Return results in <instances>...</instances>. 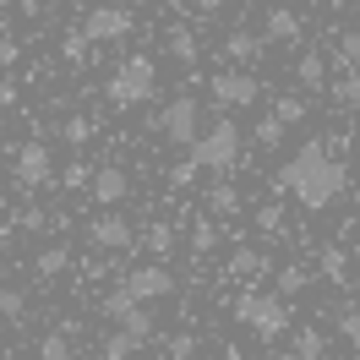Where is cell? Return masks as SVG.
I'll return each mask as SVG.
<instances>
[{
	"mask_svg": "<svg viewBox=\"0 0 360 360\" xmlns=\"http://www.w3.org/2000/svg\"><path fill=\"white\" fill-rule=\"evenodd\" d=\"M278 186L290 191L300 207H311V213H322V207H333L338 197H344V186H349V169L338 164L322 142H306V148H295L290 158H284V169H278Z\"/></svg>",
	"mask_w": 360,
	"mask_h": 360,
	"instance_id": "cell-1",
	"label": "cell"
},
{
	"mask_svg": "<svg viewBox=\"0 0 360 360\" xmlns=\"http://www.w3.org/2000/svg\"><path fill=\"white\" fill-rule=\"evenodd\" d=\"M235 322L251 328L262 344H278V338L295 328V311H290V300L278 290H240L235 295Z\"/></svg>",
	"mask_w": 360,
	"mask_h": 360,
	"instance_id": "cell-2",
	"label": "cell"
},
{
	"mask_svg": "<svg viewBox=\"0 0 360 360\" xmlns=\"http://www.w3.org/2000/svg\"><path fill=\"white\" fill-rule=\"evenodd\" d=\"M153 93H158L153 55H126V60L110 71V82H104V98H110L115 110H136V104H148Z\"/></svg>",
	"mask_w": 360,
	"mask_h": 360,
	"instance_id": "cell-3",
	"label": "cell"
},
{
	"mask_svg": "<svg viewBox=\"0 0 360 360\" xmlns=\"http://www.w3.org/2000/svg\"><path fill=\"white\" fill-rule=\"evenodd\" d=\"M240 148H246L240 126H235L229 115H219V120L202 131V142L191 148V158H197V169H207V175H229V169L240 164Z\"/></svg>",
	"mask_w": 360,
	"mask_h": 360,
	"instance_id": "cell-4",
	"label": "cell"
},
{
	"mask_svg": "<svg viewBox=\"0 0 360 360\" xmlns=\"http://www.w3.org/2000/svg\"><path fill=\"white\" fill-rule=\"evenodd\" d=\"M153 126L164 142H175V148H197L202 142V98H191V93H180V98H169L164 110H153Z\"/></svg>",
	"mask_w": 360,
	"mask_h": 360,
	"instance_id": "cell-5",
	"label": "cell"
},
{
	"mask_svg": "<svg viewBox=\"0 0 360 360\" xmlns=\"http://www.w3.org/2000/svg\"><path fill=\"white\" fill-rule=\"evenodd\" d=\"M257 98H262V77L246 71V66H224V71L207 77V104H213V110L235 115V110H251Z\"/></svg>",
	"mask_w": 360,
	"mask_h": 360,
	"instance_id": "cell-6",
	"label": "cell"
},
{
	"mask_svg": "<svg viewBox=\"0 0 360 360\" xmlns=\"http://www.w3.org/2000/svg\"><path fill=\"white\" fill-rule=\"evenodd\" d=\"M11 180L22 186V191H39L55 180V153H49L44 142H22V148H11Z\"/></svg>",
	"mask_w": 360,
	"mask_h": 360,
	"instance_id": "cell-7",
	"label": "cell"
},
{
	"mask_svg": "<svg viewBox=\"0 0 360 360\" xmlns=\"http://www.w3.org/2000/svg\"><path fill=\"white\" fill-rule=\"evenodd\" d=\"M88 246L93 251H126V246H136V229H131V219H120V213H93L88 219Z\"/></svg>",
	"mask_w": 360,
	"mask_h": 360,
	"instance_id": "cell-8",
	"label": "cell"
},
{
	"mask_svg": "<svg viewBox=\"0 0 360 360\" xmlns=\"http://www.w3.org/2000/svg\"><path fill=\"white\" fill-rule=\"evenodd\" d=\"M131 11L126 6H93L88 17H82V33H88L93 44H120L126 33H131Z\"/></svg>",
	"mask_w": 360,
	"mask_h": 360,
	"instance_id": "cell-9",
	"label": "cell"
},
{
	"mask_svg": "<svg viewBox=\"0 0 360 360\" xmlns=\"http://www.w3.org/2000/svg\"><path fill=\"white\" fill-rule=\"evenodd\" d=\"M120 284H126L142 306H153V300H164V295H175V273L164 268V262H142V268H131Z\"/></svg>",
	"mask_w": 360,
	"mask_h": 360,
	"instance_id": "cell-10",
	"label": "cell"
},
{
	"mask_svg": "<svg viewBox=\"0 0 360 360\" xmlns=\"http://www.w3.org/2000/svg\"><path fill=\"white\" fill-rule=\"evenodd\" d=\"M88 197L98 207H120L126 197H131V175L120 169V164H98V175H93V186H88Z\"/></svg>",
	"mask_w": 360,
	"mask_h": 360,
	"instance_id": "cell-11",
	"label": "cell"
},
{
	"mask_svg": "<svg viewBox=\"0 0 360 360\" xmlns=\"http://www.w3.org/2000/svg\"><path fill=\"white\" fill-rule=\"evenodd\" d=\"M262 33H251V27H229V39H224V60L229 66H257V55H262Z\"/></svg>",
	"mask_w": 360,
	"mask_h": 360,
	"instance_id": "cell-12",
	"label": "cell"
},
{
	"mask_svg": "<svg viewBox=\"0 0 360 360\" xmlns=\"http://www.w3.org/2000/svg\"><path fill=\"white\" fill-rule=\"evenodd\" d=\"M262 39L268 44H300V17H295L290 6H273L268 17H262Z\"/></svg>",
	"mask_w": 360,
	"mask_h": 360,
	"instance_id": "cell-13",
	"label": "cell"
},
{
	"mask_svg": "<svg viewBox=\"0 0 360 360\" xmlns=\"http://www.w3.org/2000/svg\"><path fill=\"white\" fill-rule=\"evenodd\" d=\"M202 197H207V219H235V213H240V191H235L229 175H219Z\"/></svg>",
	"mask_w": 360,
	"mask_h": 360,
	"instance_id": "cell-14",
	"label": "cell"
},
{
	"mask_svg": "<svg viewBox=\"0 0 360 360\" xmlns=\"http://www.w3.org/2000/svg\"><path fill=\"white\" fill-rule=\"evenodd\" d=\"M316 268H322V278H328V284H349V251H344V246H322Z\"/></svg>",
	"mask_w": 360,
	"mask_h": 360,
	"instance_id": "cell-15",
	"label": "cell"
},
{
	"mask_svg": "<svg viewBox=\"0 0 360 360\" xmlns=\"http://www.w3.org/2000/svg\"><path fill=\"white\" fill-rule=\"evenodd\" d=\"M136 240H142V251H148L153 262H164V257L175 251V229H169V224H148L142 235H136Z\"/></svg>",
	"mask_w": 360,
	"mask_h": 360,
	"instance_id": "cell-16",
	"label": "cell"
},
{
	"mask_svg": "<svg viewBox=\"0 0 360 360\" xmlns=\"http://www.w3.org/2000/svg\"><path fill=\"white\" fill-rule=\"evenodd\" d=\"M229 273H235V278H257V273H268V257L257 246H235L229 251Z\"/></svg>",
	"mask_w": 360,
	"mask_h": 360,
	"instance_id": "cell-17",
	"label": "cell"
},
{
	"mask_svg": "<svg viewBox=\"0 0 360 360\" xmlns=\"http://www.w3.org/2000/svg\"><path fill=\"white\" fill-rule=\"evenodd\" d=\"M295 82H300V88H322V82H328V60H322L316 49H306V55L295 60Z\"/></svg>",
	"mask_w": 360,
	"mask_h": 360,
	"instance_id": "cell-18",
	"label": "cell"
},
{
	"mask_svg": "<svg viewBox=\"0 0 360 360\" xmlns=\"http://www.w3.org/2000/svg\"><path fill=\"white\" fill-rule=\"evenodd\" d=\"M136 306H142V300H136V295L126 290V284H120V290H110V295H104V300H98V311L110 316V322H126V316H131Z\"/></svg>",
	"mask_w": 360,
	"mask_h": 360,
	"instance_id": "cell-19",
	"label": "cell"
},
{
	"mask_svg": "<svg viewBox=\"0 0 360 360\" xmlns=\"http://www.w3.org/2000/svg\"><path fill=\"white\" fill-rule=\"evenodd\" d=\"M169 55H175L180 66H197V55H202V49H197V33H191V27H169Z\"/></svg>",
	"mask_w": 360,
	"mask_h": 360,
	"instance_id": "cell-20",
	"label": "cell"
},
{
	"mask_svg": "<svg viewBox=\"0 0 360 360\" xmlns=\"http://www.w3.org/2000/svg\"><path fill=\"white\" fill-rule=\"evenodd\" d=\"M273 115H278L284 126H300L311 110H306V98H300V93H278V98H273Z\"/></svg>",
	"mask_w": 360,
	"mask_h": 360,
	"instance_id": "cell-21",
	"label": "cell"
},
{
	"mask_svg": "<svg viewBox=\"0 0 360 360\" xmlns=\"http://www.w3.org/2000/svg\"><path fill=\"white\" fill-rule=\"evenodd\" d=\"M328 355V338L316 333V328H300L295 333V360H322Z\"/></svg>",
	"mask_w": 360,
	"mask_h": 360,
	"instance_id": "cell-22",
	"label": "cell"
},
{
	"mask_svg": "<svg viewBox=\"0 0 360 360\" xmlns=\"http://www.w3.org/2000/svg\"><path fill=\"white\" fill-rule=\"evenodd\" d=\"M66 262H71L66 246H44V251H39V262H33V273H39V278H55V273H66Z\"/></svg>",
	"mask_w": 360,
	"mask_h": 360,
	"instance_id": "cell-23",
	"label": "cell"
},
{
	"mask_svg": "<svg viewBox=\"0 0 360 360\" xmlns=\"http://www.w3.org/2000/svg\"><path fill=\"white\" fill-rule=\"evenodd\" d=\"M306 284H311V273L300 268V262H290V268H278V284H273V290H278L284 300H290V295H300Z\"/></svg>",
	"mask_w": 360,
	"mask_h": 360,
	"instance_id": "cell-24",
	"label": "cell"
},
{
	"mask_svg": "<svg viewBox=\"0 0 360 360\" xmlns=\"http://www.w3.org/2000/svg\"><path fill=\"white\" fill-rule=\"evenodd\" d=\"M88 49H93V39H88V33H82V27L60 39V55H66V66H82V60H88Z\"/></svg>",
	"mask_w": 360,
	"mask_h": 360,
	"instance_id": "cell-25",
	"label": "cell"
},
{
	"mask_svg": "<svg viewBox=\"0 0 360 360\" xmlns=\"http://www.w3.org/2000/svg\"><path fill=\"white\" fill-rule=\"evenodd\" d=\"M213 246H219V224H213V219H197V224H191V251L207 257Z\"/></svg>",
	"mask_w": 360,
	"mask_h": 360,
	"instance_id": "cell-26",
	"label": "cell"
},
{
	"mask_svg": "<svg viewBox=\"0 0 360 360\" xmlns=\"http://www.w3.org/2000/svg\"><path fill=\"white\" fill-rule=\"evenodd\" d=\"M136 349H142V344H136V338L126 333V328H120V333H110V338H104V360H131Z\"/></svg>",
	"mask_w": 360,
	"mask_h": 360,
	"instance_id": "cell-27",
	"label": "cell"
},
{
	"mask_svg": "<svg viewBox=\"0 0 360 360\" xmlns=\"http://www.w3.org/2000/svg\"><path fill=\"white\" fill-rule=\"evenodd\" d=\"M0 311H6V322H22L27 316V295L17 290V284H6V290H0Z\"/></svg>",
	"mask_w": 360,
	"mask_h": 360,
	"instance_id": "cell-28",
	"label": "cell"
},
{
	"mask_svg": "<svg viewBox=\"0 0 360 360\" xmlns=\"http://www.w3.org/2000/svg\"><path fill=\"white\" fill-rule=\"evenodd\" d=\"M284 131H290V126H284V120H278L273 110L257 120V142H262V148H278V142H284Z\"/></svg>",
	"mask_w": 360,
	"mask_h": 360,
	"instance_id": "cell-29",
	"label": "cell"
},
{
	"mask_svg": "<svg viewBox=\"0 0 360 360\" xmlns=\"http://www.w3.org/2000/svg\"><path fill=\"white\" fill-rule=\"evenodd\" d=\"M60 136H66L71 148H82V142L93 136V120L88 115H66V120H60Z\"/></svg>",
	"mask_w": 360,
	"mask_h": 360,
	"instance_id": "cell-30",
	"label": "cell"
},
{
	"mask_svg": "<svg viewBox=\"0 0 360 360\" xmlns=\"http://www.w3.org/2000/svg\"><path fill=\"white\" fill-rule=\"evenodd\" d=\"M39 360H71V333H49V338H39Z\"/></svg>",
	"mask_w": 360,
	"mask_h": 360,
	"instance_id": "cell-31",
	"label": "cell"
},
{
	"mask_svg": "<svg viewBox=\"0 0 360 360\" xmlns=\"http://www.w3.org/2000/svg\"><path fill=\"white\" fill-rule=\"evenodd\" d=\"M120 328H126V333H131L136 344H148V338H153V316H148V306H136V311L126 316V322H120Z\"/></svg>",
	"mask_w": 360,
	"mask_h": 360,
	"instance_id": "cell-32",
	"label": "cell"
},
{
	"mask_svg": "<svg viewBox=\"0 0 360 360\" xmlns=\"http://www.w3.org/2000/svg\"><path fill=\"white\" fill-rule=\"evenodd\" d=\"M93 175H98V169H93L88 158H71V164H66V175H60V180H66L71 191H82V186H93Z\"/></svg>",
	"mask_w": 360,
	"mask_h": 360,
	"instance_id": "cell-33",
	"label": "cell"
},
{
	"mask_svg": "<svg viewBox=\"0 0 360 360\" xmlns=\"http://www.w3.org/2000/svg\"><path fill=\"white\" fill-rule=\"evenodd\" d=\"M257 229H262V235H284V207L262 202V207H257Z\"/></svg>",
	"mask_w": 360,
	"mask_h": 360,
	"instance_id": "cell-34",
	"label": "cell"
},
{
	"mask_svg": "<svg viewBox=\"0 0 360 360\" xmlns=\"http://www.w3.org/2000/svg\"><path fill=\"white\" fill-rule=\"evenodd\" d=\"M338 66H344V71H360V33H355V27L338 39Z\"/></svg>",
	"mask_w": 360,
	"mask_h": 360,
	"instance_id": "cell-35",
	"label": "cell"
},
{
	"mask_svg": "<svg viewBox=\"0 0 360 360\" xmlns=\"http://www.w3.org/2000/svg\"><path fill=\"white\" fill-rule=\"evenodd\" d=\"M333 98H338V104H349V110H360V71H344V77H338Z\"/></svg>",
	"mask_w": 360,
	"mask_h": 360,
	"instance_id": "cell-36",
	"label": "cell"
},
{
	"mask_svg": "<svg viewBox=\"0 0 360 360\" xmlns=\"http://www.w3.org/2000/svg\"><path fill=\"white\" fill-rule=\"evenodd\" d=\"M338 333H344V338L360 349V311H344V316H338Z\"/></svg>",
	"mask_w": 360,
	"mask_h": 360,
	"instance_id": "cell-37",
	"label": "cell"
},
{
	"mask_svg": "<svg viewBox=\"0 0 360 360\" xmlns=\"http://www.w3.org/2000/svg\"><path fill=\"white\" fill-rule=\"evenodd\" d=\"M191 180H197V158H186V164L169 169V186H191Z\"/></svg>",
	"mask_w": 360,
	"mask_h": 360,
	"instance_id": "cell-38",
	"label": "cell"
},
{
	"mask_svg": "<svg viewBox=\"0 0 360 360\" xmlns=\"http://www.w3.org/2000/svg\"><path fill=\"white\" fill-rule=\"evenodd\" d=\"M11 224H17V229H44L49 219H44V213H39V207H22V213H17Z\"/></svg>",
	"mask_w": 360,
	"mask_h": 360,
	"instance_id": "cell-39",
	"label": "cell"
},
{
	"mask_svg": "<svg viewBox=\"0 0 360 360\" xmlns=\"http://www.w3.org/2000/svg\"><path fill=\"white\" fill-rule=\"evenodd\" d=\"M191 349H197V338H191V333L169 338V355H175V360H191Z\"/></svg>",
	"mask_w": 360,
	"mask_h": 360,
	"instance_id": "cell-40",
	"label": "cell"
},
{
	"mask_svg": "<svg viewBox=\"0 0 360 360\" xmlns=\"http://www.w3.org/2000/svg\"><path fill=\"white\" fill-rule=\"evenodd\" d=\"M17 60H22V49L6 39V44H0V66H6V77H11V66H17Z\"/></svg>",
	"mask_w": 360,
	"mask_h": 360,
	"instance_id": "cell-41",
	"label": "cell"
},
{
	"mask_svg": "<svg viewBox=\"0 0 360 360\" xmlns=\"http://www.w3.org/2000/svg\"><path fill=\"white\" fill-rule=\"evenodd\" d=\"M197 11H202V17H219V11H224V0H197Z\"/></svg>",
	"mask_w": 360,
	"mask_h": 360,
	"instance_id": "cell-42",
	"label": "cell"
},
{
	"mask_svg": "<svg viewBox=\"0 0 360 360\" xmlns=\"http://www.w3.org/2000/svg\"><path fill=\"white\" fill-rule=\"evenodd\" d=\"M219 360H240V349H224V355H219Z\"/></svg>",
	"mask_w": 360,
	"mask_h": 360,
	"instance_id": "cell-43",
	"label": "cell"
},
{
	"mask_svg": "<svg viewBox=\"0 0 360 360\" xmlns=\"http://www.w3.org/2000/svg\"><path fill=\"white\" fill-rule=\"evenodd\" d=\"M131 6H148V0H131Z\"/></svg>",
	"mask_w": 360,
	"mask_h": 360,
	"instance_id": "cell-44",
	"label": "cell"
},
{
	"mask_svg": "<svg viewBox=\"0 0 360 360\" xmlns=\"http://www.w3.org/2000/svg\"><path fill=\"white\" fill-rule=\"evenodd\" d=\"M349 360H360V349H355V355H349Z\"/></svg>",
	"mask_w": 360,
	"mask_h": 360,
	"instance_id": "cell-45",
	"label": "cell"
}]
</instances>
